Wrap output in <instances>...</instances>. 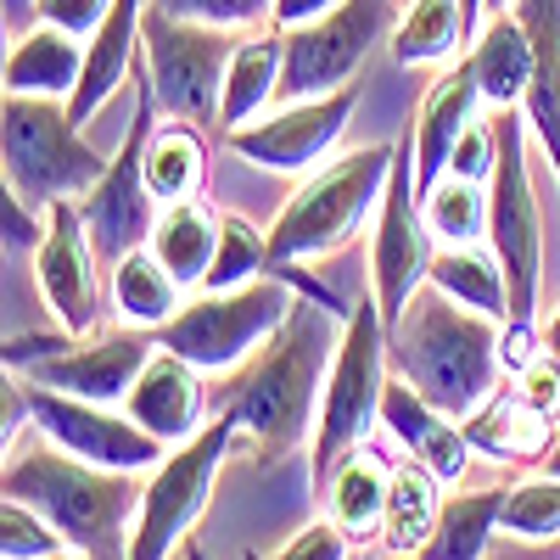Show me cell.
Wrapping results in <instances>:
<instances>
[{"label":"cell","mask_w":560,"mask_h":560,"mask_svg":"<svg viewBox=\"0 0 560 560\" xmlns=\"http://www.w3.org/2000/svg\"><path fill=\"white\" fill-rule=\"evenodd\" d=\"M387 353H393V376H404L420 398H432L454 420L477 415L510 376L504 325L443 298L438 287H420L404 303V314L387 325Z\"/></svg>","instance_id":"obj_2"},{"label":"cell","mask_w":560,"mask_h":560,"mask_svg":"<svg viewBox=\"0 0 560 560\" xmlns=\"http://www.w3.org/2000/svg\"><path fill=\"white\" fill-rule=\"evenodd\" d=\"M510 387H516L544 420H555V427H560V359H555L549 348H538V353L516 370V382H510Z\"/></svg>","instance_id":"obj_41"},{"label":"cell","mask_w":560,"mask_h":560,"mask_svg":"<svg viewBox=\"0 0 560 560\" xmlns=\"http://www.w3.org/2000/svg\"><path fill=\"white\" fill-rule=\"evenodd\" d=\"M387 493H393V465L376 454V448H353L325 488L314 493L325 504V516H331L353 544H382V522H387Z\"/></svg>","instance_id":"obj_22"},{"label":"cell","mask_w":560,"mask_h":560,"mask_svg":"<svg viewBox=\"0 0 560 560\" xmlns=\"http://www.w3.org/2000/svg\"><path fill=\"white\" fill-rule=\"evenodd\" d=\"M247 34L208 28L191 18H174L163 7H147L140 23V73H147L158 113L168 124H219V96H224V73L230 57Z\"/></svg>","instance_id":"obj_10"},{"label":"cell","mask_w":560,"mask_h":560,"mask_svg":"<svg viewBox=\"0 0 560 560\" xmlns=\"http://www.w3.org/2000/svg\"><path fill=\"white\" fill-rule=\"evenodd\" d=\"M398 0H342L337 12H325L303 28H287V79H280V102H308L331 96L353 84L359 62L393 39Z\"/></svg>","instance_id":"obj_14"},{"label":"cell","mask_w":560,"mask_h":560,"mask_svg":"<svg viewBox=\"0 0 560 560\" xmlns=\"http://www.w3.org/2000/svg\"><path fill=\"white\" fill-rule=\"evenodd\" d=\"M499 533L516 538V544H555L560 538V477L555 471H538V477L510 482Z\"/></svg>","instance_id":"obj_36"},{"label":"cell","mask_w":560,"mask_h":560,"mask_svg":"<svg viewBox=\"0 0 560 560\" xmlns=\"http://www.w3.org/2000/svg\"><path fill=\"white\" fill-rule=\"evenodd\" d=\"M84 79V39L62 34L51 23H34L0 68L7 96H51V102H73V90Z\"/></svg>","instance_id":"obj_26"},{"label":"cell","mask_w":560,"mask_h":560,"mask_svg":"<svg viewBox=\"0 0 560 560\" xmlns=\"http://www.w3.org/2000/svg\"><path fill=\"white\" fill-rule=\"evenodd\" d=\"M393 158H398V140H382V147H359V152H342L337 163L314 168L269 224V264L303 269L348 247L353 230L382 208Z\"/></svg>","instance_id":"obj_4"},{"label":"cell","mask_w":560,"mask_h":560,"mask_svg":"<svg viewBox=\"0 0 560 560\" xmlns=\"http://www.w3.org/2000/svg\"><path fill=\"white\" fill-rule=\"evenodd\" d=\"M269 269V230H258L242 213H224L219 219V253L208 269V287L202 292H230V287H247Z\"/></svg>","instance_id":"obj_37"},{"label":"cell","mask_w":560,"mask_h":560,"mask_svg":"<svg viewBox=\"0 0 560 560\" xmlns=\"http://www.w3.org/2000/svg\"><path fill=\"white\" fill-rule=\"evenodd\" d=\"M465 7V23H471V34H482V23H488V0H459Z\"/></svg>","instance_id":"obj_45"},{"label":"cell","mask_w":560,"mask_h":560,"mask_svg":"<svg viewBox=\"0 0 560 560\" xmlns=\"http://www.w3.org/2000/svg\"><path fill=\"white\" fill-rule=\"evenodd\" d=\"M124 409H129L135 427H147V432H152L158 443H168V448L191 443L197 432L213 427V420H208L213 393H208V382H202V370L185 364V359L168 353V348H158V353L147 359V370H140V382L129 387Z\"/></svg>","instance_id":"obj_18"},{"label":"cell","mask_w":560,"mask_h":560,"mask_svg":"<svg viewBox=\"0 0 560 560\" xmlns=\"http://www.w3.org/2000/svg\"><path fill=\"white\" fill-rule=\"evenodd\" d=\"M292 298H298L292 275H258L230 292H191L179 314L158 325L152 337L158 348L197 364L202 376H219V370H242L280 331V319L292 314Z\"/></svg>","instance_id":"obj_7"},{"label":"cell","mask_w":560,"mask_h":560,"mask_svg":"<svg viewBox=\"0 0 560 560\" xmlns=\"http://www.w3.org/2000/svg\"><path fill=\"white\" fill-rule=\"evenodd\" d=\"M107 12H113V0H34V23H51V28L79 34V39L96 34Z\"/></svg>","instance_id":"obj_42"},{"label":"cell","mask_w":560,"mask_h":560,"mask_svg":"<svg viewBox=\"0 0 560 560\" xmlns=\"http://www.w3.org/2000/svg\"><path fill=\"white\" fill-rule=\"evenodd\" d=\"M219 219L208 202H174L158 213V230H152V253L168 264V275L179 280L185 292H202L208 287V269H213V253H219Z\"/></svg>","instance_id":"obj_30"},{"label":"cell","mask_w":560,"mask_h":560,"mask_svg":"<svg viewBox=\"0 0 560 560\" xmlns=\"http://www.w3.org/2000/svg\"><path fill=\"white\" fill-rule=\"evenodd\" d=\"M185 298H191V292H185L179 280L168 275V264H163L152 247H135V253H124V258L107 269V303L118 308L124 325H140V331H158V325H168Z\"/></svg>","instance_id":"obj_29"},{"label":"cell","mask_w":560,"mask_h":560,"mask_svg":"<svg viewBox=\"0 0 560 560\" xmlns=\"http://www.w3.org/2000/svg\"><path fill=\"white\" fill-rule=\"evenodd\" d=\"M443 477L427 471L420 459L393 465V493H387V522H382V549L387 555H420L443 516Z\"/></svg>","instance_id":"obj_33"},{"label":"cell","mask_w":560,"mask_h":560,"mask_svg":"<svg viewBox=\"0 0 560 560\" xmlns=\"http://www.w3.org/2000/svg\"><path fill=\"white\" fill-rule=\"evenodd\" d=\"M482 118V84L471 73V62L459 57V68H443L427 96H420L415 118H409V140H415V179H420V197L448 174V158L459 147V135Z\"/></svg>","instance_id":"obj_19"},{"label":"cell","mask_w":560,"mask_h":560,"mask_svg":"<svg viewBox=\"0 0 560 560\" xmlns=\"http://www.w3.org/2000/svg\"><path fill=\"white\" fill-rule=\"evenodd\" d=\"M51 560H96V555H84V549H57Z\"/></svg>","instance_id":"obj_47"},{"label":"cell","mask_w":560,"mask_h":560,"mask_svg":"<svg viewBox=\"0 0 560 560\" xmlns=\"http://www.w3.org/2000/svg\"><path fill=\"white\" fill-rule=\"evenodd\" d=\"M387 382H393L387 314H382L376 292H364L348 308L331 376H325V393H319V420H314V438H308V482H314V493L325 488V477H331L353 448L370 443V427H382Z\"/></svg>","instance_id":"obj_5"},{"label":"cell","mask_w":560,"mask_h":560,"mask_svg":"<svg viewBox=\"0 0 560 560\" xmlns=\"http://www.w3.org/2000/svg\"><path fill=\"white\" fill-rule=\"evenodd\" d=\"M353 107H359V84H342V90H331V96L280 102L269 118L224 135V140H230V152L247 158L264 174H303L342 140Z\"/></svg>","instance_id":"obj_17"},{"label":"cell","mask_w":560,"mask_h":560,"mask_svg":"<svg viewBox=\"0 0 560 560\" xmlns=\"http://www.w3.org/2000/svg\"><path fill=\"white\" fill-rule=\"evenodd\" d=\"M544 471L560 477V432H555V443H549V454H544Z\"/></svg>","instance_id":"obj_46"},{"label":"cell","mask_w":560,"mask_h":560,"mask_svg":"<svg viewBox=\"0 0 560 560\" xmlns=\"http://www.w3.org/2000/svg\"><path fill=\"white\" fill-rule=\"evenodd\" d=\"M420 202H427V224H432L438 247L488 242V185L459 179V174H443Z\"/></svg>","instance_id":"obj_35"},{"label":"cell","mask_w":560,"mask_h":560,"mask_svg":"<svg viewBox=\"0 0 560 560\" xmlns=\"http://www.w3.org/2000/svg\"><path fill=\"white\" fill-rule=\"evenodd\" d=\"M34 287L51 308L57 331L90 337L102 331V258L90 247L79 202L45 208V236L34 247Z\"/></svg>","instance_id":"obj_16"},{"label":"cell","mask_w":560,"mask_h":560,"mask_svg":"<svg viewBox=\"0 0 560 560\" xmlns=\"http://www.w3.org/2000/svg\"><path fill=\"white\" fill-rule=\"evenodd\" d=\"M538 337H544V348H549V353L560 359V308H555V314H549V319L538 325Z\"/></svg>","instance_id":"obj_44"},{"label":"cell","mask_w":560,"mask_h":560,"mask_svg":"<svg viewBox=\"0 0 560 560\" xmlns=\"http://www.w3.org/2000/svg\"><path fill=\"white\" fill-rule=\"evenodd\" d=\"M147 7L152 0H113L102 28L84 39V79L68 102L79 124H90L124 90V79L140 73V23H147Z\"/></svg>","instance_id":"obj_21"},{"label":"cell","mask_w":560,"mask_h":560,"mask_svg":"<svg viewBox=\"0 0 560 560\" xmlns=\"http://www.w3.org/2000/svg\"><path fill=\"white\" fill-rule=\"evenodd\" d=\"M0 488H7V499L34 504L39 516L62 533L68 549H84V555L102 560L113 544L129 538V522H135V504H140L147 477L84 465L68 448H57L45 432H34L18 454H7Z\"/></svg>","instance_id":"obj_3"},{"label":"cell","mask_w":560,"mask_h":560,"mask_svg":"<svg viewBox=\"0 0 560 560\" xmlns=\"http://www.w3.org/2000/svg\"><path fill=\"white\" fill-rule=\"evenodd\" d=\"M465 62H471L488 107H522L527 84H533V68H538V45H533V28L522 23V12L516 7L493 12L482 23V34L471 39Z\"/></svg>","instance_id":"obj_24"},{"label":"cell","mask_w":560,"mask_h":560,"mask_svg":"<svg viewBox=\"0 0 560 560\" xmlns=\"http://www.w3.org/2000/svg\"><path fill=\"white\" fill-rule=\"evenodd\" d=\"M185 560H208V549L202 544H185Z\"/></svg>","instance_id":"obj_48"},{"label":"cell","mask_w":560,"mask_h":560,"mask_svg":"<svg viewBox=\"0 0 560 560\" xmlns=\"http://www.w3.org/2000/svg\"><path fill=\"white\" fill-rule=\"evenodd\" d=\"M387 560H415V555H387Z\"/></svg>","instance_id":"obj_50"},{"label":"cell","mask_w":560,"mask_h":560,"mask_svg":"<svg viewBox=\"0 0 560 560\" xmlns=\"http://www.w3.org/2000/svg\"><path fill=\"white\" fill-rule=\"evenodd\" d=\"M499 163L488 179V247L510 280V319L504 325H538V287H544V213L527 168V118L522 107H499Z\"/></svg>","instance_id":"obj_9"},{"label":"cell","mask_w":560,"mask_h":560,"mask_svg":"<svg viewBox=\"0 0 560 560\" xmlns=\"http://www.w3.org/2000/svg\"><path fill=\"white\" fill-rule=\"evenodd\" d=\"M427 287H438L443 298L477 308L488 319H510V280H504V264L488 242H471V247H438L432 269H427Z\"/></svg>","instance_id":"obj_32"},{"label":"cell","mask_w":560,"mask_h":560,"mask_svg":"<svg viewBox=\"0 0 560 560\" xmlns=\"http://www.w3.org/2000/svg\"><path fill=\"white\" fill-rule=\"evenodd\" d=\"M147 185L163 208L174 202H202L208 185V140L197 124H158L147 147Z\"/></svg>","instance_id":"obj_34"},{"label":"cell","mask_w":560,"mask_h":560,"mask_svg":"<svg viewBox=\"0 0 560 560\" xmlns=\"http://www.w3.org/2000/svg\"><path fill=\"white\" fill-rule=\"evenodd\" d=\"M342 0H275L269 7V28H303V23H314V18H325V12H337Z\"/></svg>","instance_id":"obj_43"},{"label":"cell","mask_w":560,"mask_h":560,"mask_svg":"<svg viewBox=\"0 0 560 560\" xmlns=\"http://www.w3.org/2000/svg\"><path fill=\"white\" fill-rule=\"evenodd\" d=\"M280 79H287V34L269 28V34H247L230 57L224 73V96H219V129L236 135L258 118L275 113L280 102Z\"/></svg>","instance_id":"obj_23"},{"label":"cell","mask_w":560,"mask_h":560,"mask_svg":"<svg viewBox=\"0 0 560 560\" xmlns=\"http://www.w3.org/2000/svg\"><path fill=\"white\" fill-rule=\"evenodd\" d=\"M0 158H7V185L39 213L57 202H79L113 163L84 140L73 107L51 96H7V107H0Z\"/></svg>","instance_id":"obj_6"},{"label":"cell","mask_w":560,"mask_h":560,"mask_svg":"<svg viewBox=\"0 0 560 560\" xmlns=\"http://www.w3.org/2000/svg\"><path fill=\"white\" fill-rule=\"evenodd\" d=\"M247 560H353V538L331 522V516H319L308 522L298 538H287L275 555H247Z\"/></svg>","instance_id":"obj_40"},{"label":"cell","mask_w":560,"mask_h":560,"mask_svg":"<svg viewBox=\"0 0 560 560\" xmlns=\"http://www.w3.org/2000/svg\"><path fill=\"white\" fill-rule=\"evenodd\" d=\"M230 443H236V427H230L224 415H213L208 432L168 448L158 471H147V488H140L135 522H129V538H124V560H174L191 544L197 522L213 504Z\"/></svg>","instance_id":"obj_8"},{"label":"cell","mask_w":560,"mask_h":560,"mask_svg":"<svg viewBox=\"0 0 560 560\" xmlns=\"http://www.w3.org/2000/svg\"><path fill=\"white\" fill-rule=\"evenodd\" d=\"M152 7H163L174 18H191V23H208V28L258 34V28H269V7H275V0H152Z\"/></svg>","instance_id":"obj_39"},{"label":"cell","mask_w":560,"mask_h":560,"mask_svg":"<svg viewBox=\"0 0 560 560\" xmlns=\"http://www.w3.org/2000/svg\"><path fill=\"white\" fill-rule=\"evenodd\" d=\"M348 308L298 287L292 314L280 319V331L236 370L230 393H219V415L236 427V438L253 443L258 465H275V459L308 448L314 420H319V393H325V376H331Z\"/></svg>","instance_id":"obj_1"},{"label":"cell","mask_w":560,"mask_h":560,"mask_svg":"<svg viewBox=\"0 0 560 560\" xmlns=\"http://www.w3.org/2000/svg\"><path fill=\"white\" fill-rule=\"evenodd\" d=\"M471 23H465V7L459 0H404V12L393 23V57L404 68H432V62H448L459 51H471Z\"/></svg>","instance_id":"obj_31"},{"label":"cell","mask_w":560,"mask_h":560,"mask_svg":"<svg viewBox=\"0 0 560 560\" xmlns=\"http://www.w3.org/2000/svg\"><path fill=\"white\" fill-rule=\"evenodd\" d=\"M510 482L493 488H459L443 499V516L432 527V538L420 544L415 560H488L493 538H499V516H504Z\"/></svg>","instance_id":"obj_28"},{"label":"cell","mask_w":560,"mask_h":560,"mask_svg":"<svg viewBox=\"0 0 560 560\" xmlns=\"http://www.w3.org/2000/svg\"><path fill=\"white\" fill-rule=\"evenodd\" d=\"M382 432L404 448V459H420V465H427V471H438L443 482H465V465H471V438H465V420L443 415L432 398H420L404 376L387 382Z\"/></svg>","instance_id":"obj_20"},{"label":"cell","mask_w":560,"mask_h":560,"mask_svg":"<svg viewBox=\"0 0 560 560\" xmlns=\"http://www.w3.org/2000/svg\"><path fill=\"white\" fill-rule=\"evenodd\" d=\"M516 12L538 45V68L522 96V118H527V135L538 140L544 163L560 179V0H516Z\"/></svg>","instance_id":"obj_25"},{"label":"cell","mask_w":560,"mask_h":560,"mask_svg":"<svg viewBox=\"0 0 560 560\" xmlns=\"http://www.w3.org/2000/svg\"><path fill=\"white\" fill-rule=\"evenodd\" d=\"M57 549H68L62 533L34 504H23V499L0 504V560H51Z\"/></svg>","instance_id":"obj_38"},{"label":"cell","mask_w":560,"mask_h":560,"mask_svg":"<svg viewBox=\"0 0 560 560\" xmlns=\"http://www.w3.org/2000/svg\"><path fill=\"white\" fill-rule=\"evenodd\" d=\"M432 258H438V236L427 224V202H420V179H415V140H409V124H404L387 191H382V208H376V236H370V292H376L387 325L404 314V303L420 287H427Z\"/></svg>","instance_id":"obj_13"},{"label":"cell","mask_w":560,"mask_h":560,"mask_svg":"<svg viewBox=\"0 0 560 560\" xmlns=\"http://www.w3.org/2000/svg\"><path fill=\"white\" fill-rule=\"evenodd\" d=\"M510 7H516V0H488V18H493V12H510Z\"/></svg>","instance_id":"obj_49"},{"label":"cell","mask_w":560,"mask_h":560,"mask_svg":"<svg viewBox=\"0 0 560 560\" xmlns=\"http://www.w3.org/2000/svg\"><path fill=\"white\" fill-rule=\"evenodd\" d=\"M465 438L477 454L504 459V465H533L555 443V420H544L516 387H499L477 415H465Z\"/></svg>","instance_id":"obj_27"},{"label":"cell","mask_w":560,"mask_h":560,"mask_svg":"<svg viewBox=\"0 0 560 560\" xmlns=\"http://www.w3.org/2000/svg\"><path fill=\"white\" fill-rule=\"evenodd\" d=\"M23 415L34 432H45L57 448H68L84 465H102V471H129V477H147L163 465L168 443H158L147 427H135L129 409L118 404H90L57 387H39L28 376H12L7 370V415Z\"/></svg>","instance_id":"obj_11"},{"label":"cell","mask_w":560,"mask_h":560,"mask_svg":"<svg viewBox=\"0 0 560 560\" xmlns=\"http://www.w3.org/2000/svg\"><path fill=\"white\" fill-rule=\"evenodd\" d=\"M158 118H163V113H158V96H152L147 73H135V118H129V129H124V140H118L107 174L79 197L90 247H96V258H102L107 269H113L124 253L147 247L152 230H158L163 202L152 197V185H147V147H152V135H158Z\"/></svg>","instance_id":"obj_12"},{"label":"cell","mask_w":560,"mask_h":560,"mask_svg":"<svg viewBox=\"0 0 560 560\" xmlns=\"http://www.w3.org/2000/svg\"><path fill=\"white\" fill-rule=\"evenodd\" d=\"M158 353V337L140 331V325H118V331H90V337H62L57 353L28 359L12 376H28L39 387H57L90 404H118L129 398V387L140 382L147 359Z\"/></svg>","instance_id":"obj_15"}]
</instances>
